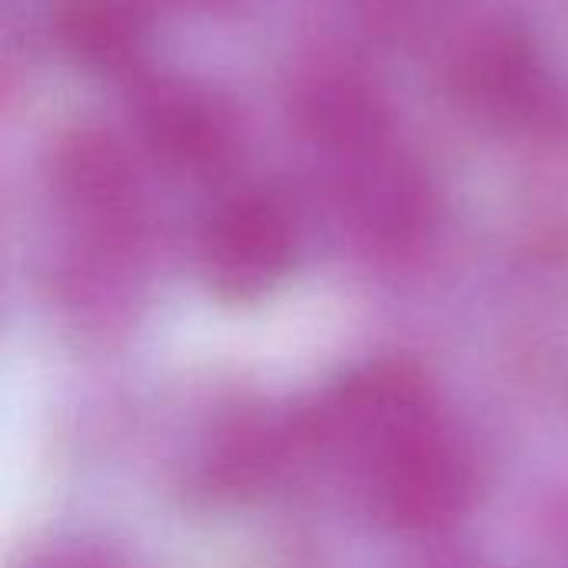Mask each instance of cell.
<instances>
[{"instance_id":"cell-1","label":"cell","mask_w":568,"mask_h":568,"mask_svg":"<svg viewBox=\"0 0 568 568\" xmlns=\"http://www.w3.org/2000/svg\"><path fill=\"white\" fill-rule=\"evenodd\" d=\"M286 260L283 220L263 206L236 210L210 240V273L230 293L260 290Z\"/></svg>"}]
</instances>
